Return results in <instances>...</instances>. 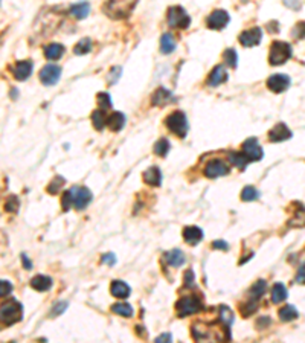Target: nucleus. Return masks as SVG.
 Wrapping results in <instances>:
<instances>
[{"label": "nucleus", "instance_id": "1", "mask_svg": "<svg viewBox=\"0 0 305 343\" xmlns=\"http://www.w3.org/2000/svg\"><path fill=\"white\" fill-rule=\"evenodd\" d=\"M93 198V194L86 186H73L69 191L63 194L61 205L64 211H69L70 206H73L78 211H83L89 206V203Z\"/></svg>", "mask_w": 305, "mask_h": 343}, {"label": "nucleus", "instance_id": "2", "mask_svg": "<svg viewBox=\"0 0 305 343\" xmlns=\"http://www.w3.org/2000/svg\"><path fill=\"white\" fill-rule=\"evenodd\" d=\"M292 46L287 41L275 40L270 46V54H269V63L271 66H281L287 60L292 58Z\"/></svg>", "mask_w": 305, "mask_h": 343}, {"label": "nucleus", "instance_id": "3", "mask_svg": "<svg viewBox=\"0 0 305 343\" xmlns=\"http://www.w3.org/2000/svg\"><path fill=\"white\" fill-rule=\"evenodd\" d=\"M192 336L197 343H218L223 342V336L218 330L214 331L212 326L204 323H196L192 326Z\"/></svg>", "mask_w": 305, "mask_h": 343}, {"label": "nucleus", "instance_id": "4", "mask_svg": "<svg viewBox=\"0 0 305 343\" xmlns=\"http://www.w3.org/2000/svg\"><path fill=\"white\" fill-rule=\"evenodd\" d=\"M165 124L169 131H172L174 134H177L179 137H185L189 128V124L186 119V115L183 112H172L167 119Z\"/></svg>", "mask_w": 305, "mask_h": 343}, {"label": "nucleus", "instance_id": "5", "mask_svg": "<svg viewBox=\"0 0 305 343\" xmlns=\"http://www.w3.org/2000/svg\"><path fill=\"white\" fill-rule=\"evenodd\" d=\"M202 310V301L197 296H185L175 304V311L179 317H185L189 314H196Z\"/></svg>", "mask_w": 305, "mask_h": 343}, {"label": "nucleus", "instance_id": "6", "mask_svg": "<svg viewBox=\"0 0 305 343\" xmlns=\"http://www.w3.org/2000/svg\"><path fill=\"white\" fill-rule=\"evenodd\" d=\"M168 25L171 28H188L191 25V17L188 15V12L185 11V8L182 6H171L168 9Z\"/></svg>", "mask_w": 305, "mask_h": 343}, {"label": "nucleus", "instance_id": "7", "mask_svg": "<svg viewBox=\"0 0 305 343\" xmlns=\"http://www.w3.org/2000/svg\"><path fill=\"white\" fill-rule=\"evenodd\" d=\"M22 319V305L19 302H8L2 305V322L9 326Z\"/></svg>", "mask_w": 305, "mask_h": 343}, {"label": "nucleus", "instance_id": "8", "mask_svg": "<svg viewBox=\"0 0 305 343\" xmlns=\"http://www.w3.org/2000/svg\"><path fill=\"white\" fill-rule=\"evenodd\" d=\"M203 173L207 179H217V177L228 176L229 174V165L220 159H215V160L207 162V165L203 169Z\"/></svg>", "mask_w": 305, "mask_h": 343}, {"label": "nucleus", "instance_id": "9", "mask_svg": "<svg viewBox=\"0 0 305 343\" xmlns=\"http://www.w3.org/2000/svg\"><path fill=\"white\" fill-rule=\"evenodd\" d=\"M243 153L247 156V159L250 162H258V160L263 159V156H264V151H263L261 145L258 144V139H256V137H249V139L244 140Z\"/></svg>", "mask_w": 305, "mask_h": 343}, {"label": "nucleus", "instance_id": "10", "mask_svg": "<svg viewBox=\"0 0 305 343\" xmlns=\"http://www.w3.org/2000/svg\"><path fill=\"white\" fill-rule=\"evenodd\" d=\"M231 17H229V14L228 11H224V9H215L212 11L209 15H207V19H206V25L207 28H211V29H223V28H226V25L229 23Z\"/></svg>", "mask_w": 305, "mask_h": 343}, {"label": "nucleus", "instance_id": "11", "mask_svg": "<svg viewBox=\"0 0 305 343\" xmlns=\"http://www.w3.org/2000/svg\"><path fill=\"white\" fill-rule=\"evenodd\" d=\"M61 78V67L57 64H46L40 70V81L44 86H54Z\"/></svg>", "mask_w": 305, "mask_h": 343}, {"label": "nucleus", "instance_id": "12", "mask_svg": "<svg viewBox=\"0 0 305 343\" xmlns=\"http://www.w3.org/2000/svg\"><path fill=\"white\" fill-rule=\"evenodd\" d=\"M261 38H263V29L260 26L250 28V29L243 31V32L239 34V43L246 46V48H252V46L260 44Z\"/></svg>", "mask_w": 305, "mask_h": 343}, {"label": "nucleus", "instance_id": "13", "mask_svg": "<svg viewBox=\"0 0 305 343\" xmlns=\"http://www.w3.org/2000/svg\"><path fill=\"white\" fill-rule=\"evenodd\" d=\"M136 5V3H135ZM135 5L128 6L127 2H110L104 6L105 12L110 15V17L113 19H122V17H127L128 14H130V11L135 8Z\"/></svg>", "mask_w": 305, "mask_h": 343}, {"label": "nucleus", "instance_id": "14", "mask_svg": "<svg viewBox=\"0 0 305 343\" xmlns=\"http://www.w3.org/2000/svg\"><path fill=\"white\" fill-rule=\"evenodd\" d=\"M267 87L275 93H282L290 87V78L284 73H275L267 80Z\"/></svg>", "mask_w": 305, "mask_h": 343}, {"label": "nucleus", "instance_id": "15", "mask_svg": "<svg viewBox=\"0 0 305 343\" xmlns=\"http://www.w3.org/2000/svg\"><path fill=\"white\" fill-rule=\"evenodd\" d=\"M292 137V131L284 122H279L276 125L269 131V140L270 142H282Z\"/></svg>", "mask_w": 305, "mask_h": 343}, {"label": "nucleus", "instance_id": "16", "mask_svg": "<svg viewBox=\"0 0 305 343\" xmlns=\"http://www.w3.org/2000/svg\"><path fill=\"white\" fill-rule=\"evenodd\" d=\"M224 81H228V70L224 66L218 64L212 69V72L209 73V76H207V81L206 84L209 87H217L220 84H223Z\"/></svg>", "mask_w": 305, "mask_h": 343}, {"label": "nucleus", "instance_id": "17", "mask_svg": "<svg viewBox=\"0 0 305 343\" xmlns=\"http://www.w3.org/2000/svg\"><path fill=\"white\" fill-rule=\"evenodd\" d=\"M174 95L167 90L165 87H159L156 92H154V95L151 96V102L153 105H157V107H162V105H167L169 102H174Z\"/></svg>", "mask_w": 305, "mask_h": 343}, {"label": "nucleus", "instance_id": "18", "mask_svg": "<svg viewBox=\"0 0 305 343\" xmlns=\"http://www.w3.org/2000/svg\"><path fill=\"white\" fill-rule=\"evenodd\" d=\"M32 61H19L17 64L14 66L12 69V73L15 76V80H19V81H25L29 78V75L32 73Z\"/></svg>", "mask_w": 305, "mask_h": 343}, {"label": "nucleus", "instance_id": "19", "mask_svg": "<svg viewBox=\"0 0 305 343\" xmlns=\"http://www.w3.org/2000/svg\"><path fill=\"white\" fill-rule=\"evenodd\" d=\"M183 240L189 246H197L203 240V230L197 226H188L183 230Z\"/></svg>", "mask_w": 305, "mask_h": 343}, {"label": "nucleus", "instance_id": "20", "mask_svg": "<svg viewBox=\"0 0 305 343\" xmlns=\"http://www.w3.org/2000/svg\"><path fill=\"white\" fill-rule=\"evenodd\" d=\"M143 182L151 185V186H160L162 183V173L157 166H150L148 169L143 171Z\"/></svg>", "mask_w": 305, "mask_h": 343}, {"label": "nucleus", "instance_id": "21", "mask_svg": "<svg viewBox=\"0 0 305 343\" xmlns=\"http://www.w3.org/2000/svg\"><path fill=\"white\" fill-rule=\"evenodd\" d=\"M164 258H165V261L169 264V266H172V267H180V266H183L185 261H186L185 253L180 250V249H172V250H169V252H167L164 255Z\"/></svg>", "mask_w": 305, "mask_h": 343}, {"label": "nucleus", "instance_id": "22", "mask_svg": "<svg viewBox=\"0 0 305 343\" xmlns=\"http://www.w3.org/2000/svg\"><path fill=\"white\" fill-rule=\"evenodd\" d=\"M31 287L35 288L37 291H47L52 287V279L44 275H37L31 279Z\"/></svg>", "mask_w": 305, "mask_h": 343}, {"label": "nucleus", "instance_id": "23", "mask_svg": "<svg viewBox=\"0 0 305 343\" xmlns=\"http://www.w3.org/2000/svg\"><path fill=\"white\" fill-rule=\"evenodd\" d=\"M124 125H125V115L121 112H115L107 118V127L111 131H121Z\"/></svg>", "mask_w": 305, "mask_h": 343}, {"label": "nucleus", "instance_id": "24", "mask_svg": "<svg viewBox=\"0 0 305 343\" xmlns=\"http://www.w3.org/2000/svg\"><path fill=\"white\" fill-rule=\"evenodd\" d=\"M110 291H111V294H113V296H116V298L125 299V298H128V296H130L132 288L128 287L124 282V281H113V282H111V287H110Z\"/></svg>", "mask_w": 305, "mask_h": 343}, {"label": "nucleus", "instance_id": "25", "mask_svg": "<svg viewBox=\"0 0 305 343\" xmlns=\"http://www.w3.org/2000/svg\"><path fill=\"white\" fill-rule=\"evenodd\" d=\"M63 54H64V46L60 43H51L44 48V57L47 60L57 61L63 57Z\"/></svg>", "mask_w": 305, "mask_h": 343}, {"label": "nucleus", "instance_id": "26", "mask_svg": "<svg viewBox=\"0 0 305 343\" xmlns=\"http://www.w3.org/2000/svg\"><path fill=\"white\" fill-rule=\"evenodd\" d=\"M266 288H267V284H266V281L260 279V281H256V282L250 287V291H249V296H250V301L256 302L258 299H261L264 293H266Z\"/></svg>", "mask_w": 305, "mask_h": 343}, {"label": "nucleus", "instance_id": "27", "mask_svg": "<svg viewBox=\"0 0 305 343\" xmlns=\"http://www.w3.org/2000/svg\"><path fill=\"white\" fill-rule=\"evenodd\" d=\"M287 296H288V291H287L285 285L281 282L275 284L273 288H271V302L273 304H281L282 301L287 299Z\"/></svg>", "mask_w": 305, "mask_h": 343}, {"label": "nucleus", "instance_id": "28", "mask_svg": "<svg viewBox=\"0 0 305 343\" xmlns=\"http://www.w3.org/2000/svg\"><path fill=\"white\" fill-rule=\"evenodd\" d=\"M89 11H90V3L87 2H79L70 6V14L76 19H86Z\"/></svg>", "mask_w": 305, "mask_h": 343}, {"label": "nucleus", "instance_id": "29", "mask_svg": "<svg viewBox=\"0 0 305 343\" xmlns=\"http://www.w3.org/2000/svg\"><path fill=\"white\" fill-rule=\"evenodd\" d=\"M229 160L232 162V165H235L238 169H241V171L246 169L247 163L250 162L244 153H234V151L229 153Z\"/></svg>", "mask_w": 305, "mask_h": 343}, {"label": "nucleus", "instance_id": "30", "mask_svg": "<svg viewBox=\"0 0 305 343\" xmlns=\"http://www.w3.org/2000/svg\"><path fill=\"white\" fill-rule=\"evenodd\" d=\"M278 316L282 322H290V320H295L299 316V313L293 305H285L279 310Z\"/></svg>", "mask_w": 305, "mask_h": 343}, {"label": "nucleus", "instance_id": "31", "mask_svg": "<svg viewBox=\"0 0 305 343\" xmlns=\"http://www.w3.org/2000/svg\"><path fill=\"white\" fill-rule=\"evenodd\" d=\"M160 49L164 54H171L175 49V38L171 34H164L160 38Z\"/></svg>", "mask_w": 305, "mask_h": 343}, {"label": "nucleus", "instance_id": "32", "mask_svg": "<svg viewBox=\"0 0 305 343\" xmlns=\"http://www.w3.org/2000/svg\"><path fill=\"white\" fill-rule=\"evenodd\" d=\"M92 51V40L84 37L79 40L76 44H75V48H73V52L76 55H84V54H89Z\"/></svg>", "mask_w": 305, "mask_h": 343}, {"label": "nucleus", "instance_id": "33", "mask_svg": "<svg viewBox=\"0 0 305 343\" xmlns=\"http://www.w3.org/2000/svg\"><path fill=\"white\" fill-rule=\"evenodd\" d=\"M92 122L96 130H102L104 125H107V118H105V112L102 110H95L92 113Z\"/></svg>", "mask_w": 305, "mask_h": 343}, {"label": "nucleus", "instance_id": "34", "mask_svg": "<svg viewBox=\"0 0 305 343\" xmlns=\"http://www.w3.org/2000/svg\"><path fill=\"white\" fill-rule=\"evenodd\" d=\"M154 154L160 156V157H165V156L168 154L169 151V142H168V139L162 137V139H159L157 142L154 144Z\"/></svg>", "mask_w": 305, "mask_h": 343}, {"label": "nucleus", "instance_id": "35", "mask_svg": "<svg viewBox=\"0 0 305 343\" xmlns=\"http://www.w3.org/2000/svg\"><path fill=\"white\" fill-rule=\"evenodd\" d=\"M111 311H113L115 314H119V316H124V317H132L133 316V308H132V305H128V304H115L113 307H111Z\"/></svg>", "mask_w": 305, "mask_h": 343}, {"label": "nucleus", "instance_id": "36", "mask_svg": "<svg viewBox=\"0 0 305 343\" xmlns=\"http://www.w3.org/2000/svg\"><path fill=\"white\" fill-rule=\"evenodd\" d=\"M223 58H224V63H226L229 67L235 69L238 66V55H237L235 49H226V52L223 54Z\"/></svg>", "mask_w": 305, "mask_h": 343}, {"label": "nucleus", "instance_id": "37", "mask_svg": "<svg viewBox=\"0 0 305 343\" xmlns=\"http://www.w3.org/2000/svg\"><path fill=\"white\" fill-rule=\"evenodd\" d=\"M260 197V192L253 186H246V188L241 191V200L243 201H253Z\"/></svg>", "mask_w": 305, "mask_h": 343}, {"label": "nucleus", "instance_id": "38", "mask_svg": "<svg viewBox=\"0 0 305 343\" xmlns=\"http://www.w3.org/2000/svg\"><path fill=\"white\" fill-rule=\"evenodd\" d=\"M220 319L224 323H226L228 326L232 325V322H234V313H232V310L228 305H221L220 307Z\"/></svg>", "mask_w": 305, "mask_h": 343}, {"label": "nucleus", "instance_id": "39", "mask_svg": "<svg viewBox=\"0 0 305 343\" xmlns=\"http://www.w3.org/2000/svg\"><path fill=\"white\" fill-rule=\"evenodd\" d=\"M96 98H98V104H100L101 108H104V112L108 110V108H111V99H110L108 93L101 92V93H98V96H96Z\"/></svg>", "mask_w": 305, "mask_h": 343}, {"label": "nucleus", "instance_id": "40", "mask_svg": "<svg viewBox=\"0 0 305 343\" xmlns=\"http://www.w3.org/2000/svg\"><path fill=\"white\" fill-rule=\"evenodd\" d=\"M63 185H64V179H63V177H60V176H57V177L51 182V185L47 186V191H49L51 194H57Z\"/></svg>", "mask_w": 305, "mask_h": 343}, {"label": "nucleus", "instance_id": "41", "mask_svg": "<svg viewBox=\"0 0 305 343\" xmlns=\"http://www.w3.org/2000/svg\"><path fill=\"white\" fill-rule=\"evenodd\" d=\"M256 304L253 302V301H249L247 304H243L241 307H239V310H241V314L244 316V317H247V316H250V314H253L255 311H256Z\"/></svg>", "mask_w": 305, "mask_h": 343}, {"label": "nucleus", "instance_id": "42", "mask_svg": "<svg viewBox=\"0 0 305 343\" xmlns=\"http://www.w3.org/2000/svg\"><path fill=\"white\" fill-rule=\"evenodd\" d=\"M121 72H122V67L121 66H115V67H111L110 73L107 75V80H108V84H115L118 80H119V76H121Z\"/></svg>", "mask_w": 305, "mask_h": 343}, {"label": "nucleus", "instance_id": "43", "mask_svg": "<svg viewBox=\"0 0 305 343\" xmlns=\"http://www.w3.org/2000/svg\"><path fill=\"white\" fill-rule=\"evenodd\" d=\"M19 206H20V203H19V200H17V197H15V195H11V197L6 200V203H5V209L9 211V212L17 211Z\"/></svg>", "mask_w": 305, "mask_h": 343}, {"label": "nucleus", "instance_id": "44", "mask_svg": "<svg viewBox=\"0 0 305 343\" xmlns=\"http://www.w3.org/2000/svg\"><path fill=\"white\" fill-rule=\"evenodd\" d=\"M68 307H69V304H68L66 301H60V302H57V304L54 305L52 314H54V316H58V314H61L63 311H66V310H68Z\"/></svg>", "mask_w": 305, "mask_h": 343}, {"label": "nucleus", "instance_id": "45", "mask_svg": "<svg viewBox=\"0 0 305 343\" xmlns=\"http://www.w3.org/2000/svg\"><path fill=\"white\" fill-rule=\"evenodd\" d=\"M2 290H0V294H2V298H5V296H8V294H11V291H12V285H11V282L9 281H2Z\"/></svg>", "mask_w": 305, "mask_h": 343}, {"label": "nucleus", "instance_id": "46", "mask_svg": "<svg viewBox=\"0 0 305 343\" xmlns=\"http://www.w3.org/2000/svg\"><path fill=\"white\" fill-rule=\"evenodd\" d=\"M154 343H172V336H171V333L160 334L159 337H156Z\"/></svg>", "mask_w": 305, "mask_h": 343}, {"label": "nucleus", "instance_id": "47", "mask_svg": "<svg viewBox=\"0 0 305 343\" xmlns=\"http://www.w3.org/2000/svg\"><path fill=\"white\" fill-rule=\"evenodd\" d=\"M305 35V23H298L295 31H293V37L296 38H302Z\"/></svg>", "mask_w": 305, "mask_h": 343}, {"label": "nucleus", "instance_id": "48", "mask_svg": "<svg viewBox=\"0 0 305 343\" xmlns=\"http://www.w3.org/2000/svg\"><path fill=\"white\" fill-rule=\"evenodd\" d=\"M296 282H298V284H305V262H302V266H301L299 270H298Z\"/></svg>", "mask_w": 305, "mask_h": 343}, {"label": "nucleus", "instance_id": "49", "mask_svg": "<svg viewBox=\"0 0 305 343\" xmlns=\"http://www.w3.org/2000/svg\"><path fill=\"white\" fill-rule=\"evenodd\" d=\"M185 285L186 287H194V273H192V270L185 273Z\"/></svg>", "mask_w": 305, "mask_h": 343}, {"label": "nucleus", "instance_id": "50", "mask_svg": "<svg viewBox=\"0 0 305 343\" xmlns=\"http://www.w3.org/2000/svg\"><path fill=\"white\" fill-rule=\"evenodd\" d=\"M102 262L107 264V266H113V264L116 262V256L113 253H105V255H102Z\"/></svg>", "mask_w": 305, "mask_h": 343}, {"label": "nucleus", "instance_id": "51", "mask_svg": "<svg viewBox=\"0 0 305 343\" xmlns=\"http://www.w3.org/2000/svg\"><path fill=\"white\" fill-rule=\"evenodd\" d=\"M212 247H214V249H218V250H228V249H229L228 243H226V241H221V240L214 241V243H212Z\"/></svg>", "mask_w": 305, "mask_h": 343}, {"label": "nucleus", "instance_id": "52", "mask_svg": "<svg viewBox=\"0 0 305 343\" xmlns=\"http://www.w3.org/2000/svg\"><path fill=\"white\" fill-rule=\"evenodd\" d=\"M22 261H23V267H25L26 270H31V269H32V262L28 259V256H26L25 253L22 255Z\"/></svg>", "mask_w": 305, "mask_h": 343}]
</instances>
